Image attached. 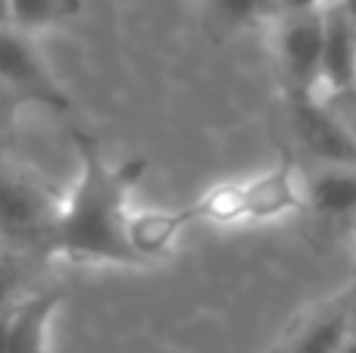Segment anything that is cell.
Listing matches in <instances>:
<instances>
[{
    "instance_id": "1",
    "label": "cell",
    "mask_w": 356,
    "mask_h": 353,
    "mask_svg": "<svg viewBox=\"0 0 356 353\" xmlns=\"http://www.w3.org/2000/svg\"><path fill=\"white\" fill-rule=\"evenodd\" d=\"M79 175L63 194L54 235L44 256L72 263H106V266H144L129 244L131 191L147 169V160L110 163L100 144L85 131H75Z\"/></svg>"
},
{
    "instance_id": "2",
    "label": "cell",
    "mask_w": 356,
    "mask_h": 353,
    "mask_svg": "<svg viewBox=\"0 0 356 353\" xmlns=\"http://www.w3.org/2000/svg\"><path fill=\"white\" fill-rule=\"evenodd\" d=\"M63 197L35 181L31 175L3 172L0 175V241L6 247L47 250L60 216Z\"/></svg>"
},
{
    "instance_id": "3",
    "label": "cell",
    "mask_w": 356,
    "mask_h": 353,
    "mask_svg": "<svg viewBox=\"0 0 356 353\" xmlns=\"http://www.w3.org/2000/svg\"><path fill=\"white\" fill-rule=\"evenodd\" d=\"M322 47L325 10H282V16L275 19V50L291 97L319 100Z\"/></svg>"
},
{
    "instance_id": "4",
    "label": "cell",
    "mask_w": 356,
    "mask_h": 353,
    "mask_svg": "<svg viewBox=\"0 0 356 353\" xmlns=\"http://www.w3.org/2000/svg\"><path fill=\"white\" fill-rule=\"evenodd\" d=\"M0 81L10 85L25 104L47 106L54 113H72V97L35 50L31 35L13 25L0 28Z\"/></svg>"
},
{
    "instance_id": "5",
    "label": "cell",
    "mask_w": 356,
    "mask_h": 353,
    "mask_svg": "<svg viewBox=\"0 0 356 353\" xmlns=\"http://www.w3.org/2000/svg\"><path fill=\"white\" fill-rule=\"evenodd\" d=\"M291 131L300 150H307L319 166L356 169V131L344 116L316 97H291Z\"/></svg>"
},
{
    "instance_id": "6",
    "label": "cell",
    "mask_w": 356,
    "mask_h": 353,
    "mask_svg": "<svg viewBox=\"0 0 356 353\" xmlns=\"http://www.w3.org/2000/svg\"><path fill=\"white\" fill-rule=\"evenodd\" d=\"M247 222H278L307 210V175L291 160H278L266 172L244 179Z\"/></svg>"
},
{
    "instance_id": "7",
    "label": "cell",
    "mask_w": 356,
    "mask_h": 353,
    "mask_svg": "<svg viewBox=\"0 0 356 353\" xmlns=\"http://www.w3.org/2000/svg\"><path fill=\"white\" fill-rule=\"evenodd\" d=\"M356 88V25L341 6L325 10V47H322L319 100L341 97Z\"/></svg>"
},
{
    "instance_id": "8",
    "label": "cell",
    "mask_w": 356,
    "mask_h": 353,
    "mask_svg": "<svg viewBox=\"0 0 356 353\" xmlns=\"http://www.w3.org/2000/svg\"><path fill=\"white\" fill-rule=\"evenodd\" d=\"M60 291H35L10 300V353H50Z\"/></svg>"
},
{
    "instance_id": "9",
    "label": "cell",
    "mask_w": 356,
    "mask_h": 353,
    "mask_svg": "<svg viewBox=\"0 0 356 353\" xmlns=\"http://www.w3.org/2000/svg\"><path fill=\"white\" fill-rule=\"evenodd\" d=\"M188 225H194L188 206H181V210H131L125 231H129V244L135 256L147 266V263L172 254L178 235Z\"/></svg>"
},
{
    "instance_id": "10",
    "label": "cell",
    "mask_w": 356,
    "mask_h": 353,
    "mask_svg": "<svg viewBox=\"0 0 356 353\" xmlns=\"http://www.w3.org/2000/svg\"><path fill=\"white\" fill-rule=\"evenodd\" d=\"M307 210L356 222V169L319 166V172L307 179Z\"/></svg>"
},
{
    "instance_id": "11",
    "label": "cell",
    "mask_w": 356,
    "mask_h": 353,
    "mask_svg": "<svg viewBox=\"0 0 356 353\" xmlns=\"http://www.w3.org/2000/svg\"><path fill=\"white\" fill-rule=\"evenodd\" d=\"M353 335V310L350 306H334V310L322 313L319 319L307 325L297 335L294 347L288 353H341L344 344Z\"/></svg>"
},
{
    "instance_id": "12",
    "label": "cell",
    "mask_w": 356,
    "mask_h": 353,
    "mask_svg": "<svg viewBox=\"0 0 356 353\" xmlns=\"http://www.w3.org/2000/svg\"><path fill=\"white\" fill-rule=\"evenodd\" d=\"M194 222L209 225H241L247 222V204H244V181H222L203 191L194 204L188 206Z\"/></svg>"
},
{
    "instance_id": "13",
    "label": "cell",
    "mask_w": 356,
    "mask_h": 353,
    "mask_svg": "<svg viewBox=\"0 0 356 353\" xmlns=\"http://www.w3.org/2000/svg\"><path fill=\"white\" fill-rule=\"evenodd\" d=\"M209 16L228 31L257 28L282 16V0H209Z\"/></svg>"
},
{
    "instance_id": "14",
    "label": "cell",
    "mask_w": 356,
    "mask_h": 353,
    "mask_svg": "<svg viewBox=\"0 0 356 353\" xmlns=\"http://www.w3.org/2000/svg\"><path fill=\"white\" fill-rule=\"evenodd\" d=\"M6 3H10L13 28L25 31V35L54 28L75 13V0H6Z\"/></svg>"
},
{
    "instance_id": "15",
    "label": "cell",
    "mask_w": 356,
    "mask_h": 353,
    "mask_svg": "<svg viewBox=\"0 0 356 353\" xmlns=\"http://www.w3.org/2000/svg\"><path fill=\"white\" fill-rule=\"evenodd\" d=\"M22 106H29V104H25V100L19 97L10 85H3V81H0V135L13 129V122L19 119Z\"/></svg>"
},
{
    "instance_id": "16",
    "label": "cell",
    "mask_w": 356,
    "mask_h": 353,
    "mask_svg": "<svg viewBox=\"0 0 356 353\" xmlns=\"http://www.w3.org/2000/svg\"><path fill=\"white\" fill-rule=\"evenodd\" d=\"M344 0H282V10H334Z\"/></svg>"
},
{
    "instance_id": "17",
    "label": "cell",
    "mask_w": 356,
    "mask_h": 353,
    "mask_svg": "<svg viewBox=\"0 0 356 353\" xmlns=\"http://www.w3.org/2000/svg\"><path fill=\"white\" fill-rule=\"evenodd\" d=\"M0 353H10V300L0 304Z\"/></svg>"
},
{
    "instance_id": "18",
    "label": "cell",
    "mask_w": 356,
    "mask_h": 353,
    "mask_svg": "<svg viewBox=\"0 0 356 353\" xmlns=\"http://www.w3.org/2000/svg\"><path fill=\"white\" fill-rule=\"evenodd\" d=\"M341 10H344V16L356 25V0H344V3H341Z\"/></svg>"
},
{
    "instance_id": "19",
    "label": "cell",
    "mask_w": 356,
    "mask_h": 353,
    "mask_svg": "<svg viewBox=\"0 0 356 353\" xmlns=\"http://www.w3.org/2000/svg\"><path fill=\"white\" fill-rule=\"evenodd\" d=\"M6 25H13L10 22V3H6V0H0V28H6Z\"/></svg>"
},
{
    "instance_id": "20",
    "label": "cell",
    "mask_w": 356,
    "mask_h": 353,
    "mask_svg": "<svg viewBox=\"0 0 356 353\" xmlns=\"http://www.w3.org/2000/svg\"><path fill=\"white\" fill-rule=\"evenodd\" d=\"M341 353H356V335H350V341L344 344V350H341Z\"/></svg>"
},
{
    "instance_id": "21",
    "label": "cell",
    "mask_w": 356,
    "mask_h": 353,
    "mask_svg": "<svg viewBox=\"0 0 356 353\" xmlns=\"http://www.w3.org/2000/svg\"><path fill=\"white\" fill-rule=\"evenodd\" d=\"M353 335H356V313H353Z\"/></svg>"
},
{
    "instance_id": "22",
    "label": "cell",
    "mask_w": 356,
    "mask_h": 353,
    "mask_svg": "<svg viewBox=\"0 0 356 353\" xmlns=\"http://www.w3.org/2000/svg\"><path fill=\"white\" fill-rule=\"evenodd\" d=\"M3 247H6V244H3V241H0V250H3Z\"/></svg>"
},
{
    "instance_id": "23",
    "label": "cell",
    "mask_w": 356,
    "mask_h": 353,
    "mask_svg": "<svg viewBox=\"0 0 356 353\" xmlns=\"http://www.w3.org/2000/svg\"><path fill=\"white\" fill-rule=\"evenodd\" d=\"M353 235H356V222H353Z\"/></svg>"
}]
</instances>
